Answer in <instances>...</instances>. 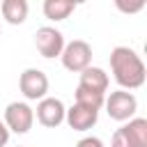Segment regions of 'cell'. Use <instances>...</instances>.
Instances as JSON below:
<instances>
[{"label":"cell","instance_id":"cell-1","mask_svg":"<svg viewBox=\"0 0 147 147\" xmlns=\"http://www.w3.org/2000/svg\"><path fill=\"white\" fill-rule=\"evenodd\" d=\"M110 71H113L115 83L126 92L145 85V76H147L145 62L129 46H115L110 51Z\"/></svg>","mask_w":147,"mask_h":147},{"label":"cell","instance_id":"cell-2","mask_svg":"<svg viewBox=\"0 0 147 147\" xmlns=\"http://www.w3.org/2000/svg\"><path fill=\"white\" fill-rule=\"evenodd\" d=\"M110 147H147V119L131 117L113 133Z\"/></svg>","mask_w":147,"mask_h":147},{"label":"cell","instance_id":"cell-3","mask_svg":"<svg viewBox=\"0 0 147 147\" xmlns=\"http://www.w3.org/2000/svg\"><path fill=\"white\" fill-rule=\"evenodd\" d=\"M60 60H62L64 69H69L74 74H80L87 67H92V46L85 39H74V41L64 44Z\"/></svg>","mask_w":147,"mask_h":147},{"label":"cell","instance_id":"cell-4","mask_svg":"<svg viewBox=\"0 0 147 147\" xmlns=\"http://www.w3.org/2000/svg\"><path fill=\"white\" fill-rule=\"evenodd\" d=\"M103 106H106V113H108L110 119L129 122L136 115V110H138V99L133 96V92L115 90V92H110V96L103 99Z\"/></svg>","mask_w":147,"mask_h":147},{"label":"cell","instance_id":"cell-5","mask_svg":"<svg viewBox=\"0 0 147 147\" xmlns=\"http://www.w3.org/2000/svg\"><path fill=\"white\" fill-rule=\"evenodd\" d=\"M2 124L7 126L9 133H28L34 124V110L25 103V101H11L7 108H5V119Z\"/></svg>","mask_w":147,"mask_h":147},{"label":"cell","instance_id":"cell-6","mask_svg":"<svg viewBox=\"0 0 147 147\" xmlns=\"http://www.w3.org/2000/svg\"><path fill=\"white\" fill-rule=\"evenodd\" d=\"M34 46H37L39 55L46 57V60L60 57L62 48H64V34L53 25H41L34 32Z\"/></svg>","mask_w":147,"mask_h":147},{"label":"cell","instance_id":"cell-7","mask_svg":"<svg viewBox=\"0 0 147 147\" xmlns=\"http://www.w3.org/2000/svg\"><path fill=\"white\" fill-rule=\"evenodd\" d=\"M18 90L28 101H41L48 94V76L41 69H25L18 78Z\"/></svg>","mask_w":147,"mask_h":147},{"label":"cell","instance_id":"cell-8","mask_svg":"<svg viewBox=\"0 0 147 147\" xmlns=\"http://www.w3.org/2000/svg\"><path fill=\"white\" fill-rule=\"evenodd\" d=\"M64 113H67V108H64V103H62L60 99H55V96H44V99L37 103L34 117H37V122H39L41 126L55 129V126H60V124L64 122Z\"/></svg>","mask_w":147,"mask_h":147},{"label":"cell","instance_id":"cell-9","mask_svg":"<svg viewBox=\"0 0 147 147\" xmlns=\"http://www.w3.org/2000/svg\"><path fill=\"white\" fill-rule=\"evenodd\" d=\"M96 119H99V110H92V108H85L78 103L67 108V113H64V122L74 131H90L96 124Z\"/></svg>","mask_w":147,"mask_h":147},{"label":"cell","instance_id":"cell-10","mask_svg":"<svg viewBox=\"0 0 147 147\" xmlns=\"http://www.w3.org/2000/svg\"><path fill=\"white\" fill-rule=\"evenodd\" d=\"M108 83H110L108 80V74L101 67H87L85 71H80V78H78V87L90 90V92H96V94H103V96H106Z\"/></svg>","mask_w":147,"mask_h":147},{"label":"cell","instance_id":"cell-11","mask_svg":"<svg viewBox=\"0 0 147 147\" xmlns=\"http://www.w3.org/2000/svg\"><path fill=\"white\" fill-rule=\"evenodd\" d=\"M0 11H2V18L9 25H21L28 18L30 5H28V0H2L0 2Z\"/></svg>","mask_w":147,"mask_h":147},{"label":"cell","instance_id":"cell-12","mask_svg":"<svg viewBox=\"0 0 147 147\" xmlns=\"http://www.w3.org/2000/svg\"><path fill=\"white\" fill-rule=\"evenodd\" d=\"M44 16L51 18V21H64L74 14L76 9V2L71 0H44Z\"/></svg>","mask_w":147,"mask_h":147},{"label":"cell","instance_id":"cell-13","mask_svg":"<svg viewBox=\"0 0 147 147\" xmlns=\"http://www.w3.org/2000/svg\"><path fill=\"white\" fill-rule=\"evenodd\" d=\"M74 96H76L78 106H85V108H92V110L103 108V99H106L103 94H96V92H90V90H83V87H76Z\"/></svg>","mask_w":147,"mask_h":147},{"label":"cell","instance_id":"cell-14","mask_svg":"<svg viewBox=\"0 0 147 147\" xmlns=\"http://www.w3.org/2000/svg\"><path fill=\"white\" fill-rule=\"evenodd\" d=\"M115 5H117V9H119V11H124V14H136V11H140V9L145 7V2H142V0H138V2H133V5H131V2H129V5H124V0H117Z\"/></svg>","mask_w":147,"mask_h":147},{"label":"cell","instance_id":"cell-15","mask_svg":"<svg viewBox=\"0 0 147 147\" xmlns=\"http://www.w3.org/2000/svg\"><path fill=\"white\" fill-rule=\"evenodd\" d=\"M76 147H103V142H101V138H96V136H85V138H80V140L76 142Z\"/></svg>","mask_w":147,"mask_h":147},{"label":"cell","instance_id":"cell-16","mask_svg":"<svg viewBox=\"0 0 147 147\" xmlns=\"http://www.w3.org/2000/svg\"><path fill=\"white\" fill-rule=\"evenodd\" d=\"M9 142V131H7V126L0 122V147H5Z\"/></svg>","mask_w":147,"mask_h":147},{"label":"cell","instance_id":"cell-17","mask_svg":"<svg viewBox=\"0 0 147 147\" xmlns=\"http://www.w3.org/2000/svg\"><path fill=\"white\" fill-rule=\"evenodd\" d=\"M0 32H2V28H0Z\"/></svg>","mask_w":147,"mask_h":147},{"label":"cell","instance_id":"cell-18","mask_svg":"<svg viewBox=\"0 0 147 147\" xmlns=\"http://www.w3.org/2000/svg\"><path fill=\"white\" fill-rule=\"evenodd\" d=\"M18 147H21V145H18Z\"/></svg>","mask_w":147,"mask_h":147}]
</instances>
